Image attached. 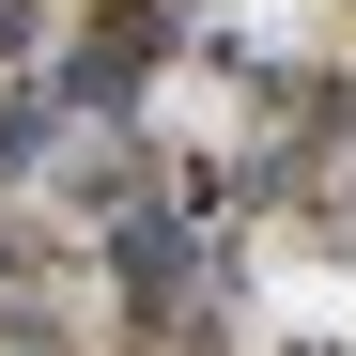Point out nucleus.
Masks as SVG:
<instances>
[{
    "instance_id": "obj_3",
    "label": "nucleus",
    "mask_w": 356,
    "mask_h": 356,
    "mask_svg": "<svg viewBox=\"0 0 356 356\" xmlns=\"http://www.w3.org/2000/svg\"><path fill=\"white\" fill-rule=\"evenodd\" d=\"M124 93H140V78L108 63V47H93V63H63V108H108V124H124Z\"/></svg>"
},
{
    "instance_id": "obj_2",
    "label": "nucleus",
    "mask_w": 356,
    "mask_h": 356,
    "mask_svg": "<svg viewBox=\"0 0 356 356\" xmlns=\"http://www.w3.org/2000/svg\"><path fill=\"white\" fill-rule=\"evenodd\" d=\"M170 31H186V0H108V31H93V47H108V63H124V78H140L155 47H170Z\"/></svg>"
},
{
    "instance_id": "obj_4",
    "label": "nucleus",
    "mask_w": 356,
    "mask_h": 356,
    "mask_svg": "<svg viewBox=\"0 0 356 356\" xmlns=\"http://www.w3.org/2000/svg\"><path fill=\"white\" fill-rule=\"evenodd\" d=\"M47 155V93H0V170H31Z\"/></svg>"
},
{
    "instance_id": "obj_5",
    "label": "nucleus",
    "mask_w": 356,
    "mask_h": 356,
    "mask_svg": "<svg viewBox=\"0 0 356 356\" xmlns=\"http://www.w3.org/2000/svg\"><path fill=\"white\" fill-rule=\"evenodd\" d=\"M0 356H47V341H31V325H0Z\"/></svg>"
},
{
    "instance_id": "obj_1",
    "label": "nucleus",
    "mask_w": 356,
    "mask_h": 356,
    "mask_svg": "<svg viewBox=\"0 0 356 356\" xmlns=\"http://www.w3.org/2000/svg\"><path fill=\"white\" fill-rule=\"evenodd\" d=\"M108 264H124L140 310H170V294H186V232H170V217H124V232H108Z\"/></svg>"
}]
</instances>
